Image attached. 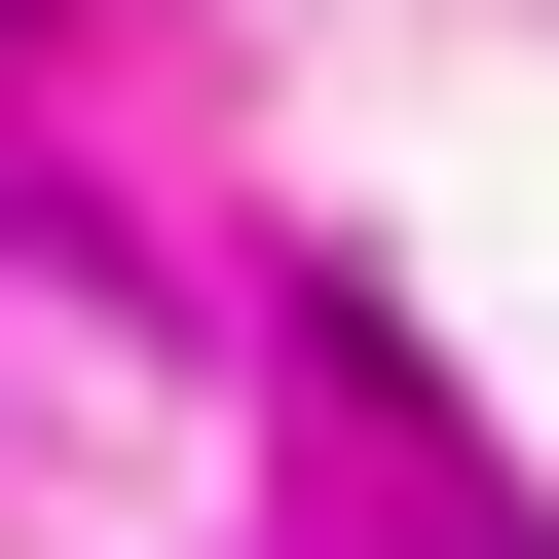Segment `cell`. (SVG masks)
Returning <instances> with one entry per match:
<instances>
[{
  "mask_svg": "<svg viewBox=\"0 0 559 559\" xmlns=\"http://www.w3.org/2000/svg\"><path fill=\"white\" fill-rule=\"evenodd\" d=\"M0 38H38V0H0Z\"/></svg>",
  "mask_w": 559,
  "mask_h": 559,
  "instance_id": "cell-1",
  "label": "cell"
}]
</instances>
